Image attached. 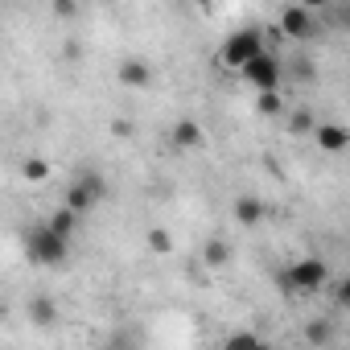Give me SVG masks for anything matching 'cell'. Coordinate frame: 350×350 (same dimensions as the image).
<instances>
[{
  "label": "cell",
  "instance_id": "cell-1",
  "mask_svg": "<svg viewBox=\"0 0 350 350\" xmlns=\"http://www.w3.org/2000/svg\"><path fill=\"white\" fill-rule=\"evenodd\" d=\"M25 252H29V260H33V264L62 268V264H66V256H70V239H62V235H54L46 223H38V227H29V231H25Z\"/></svg>",
  "mask_w": 350,
  "mask_h": 350
},
{
  "label": "cell",
  "instance_id": "cell-2",
  "mask_svg": "<svg viewBox=\"0 0 350 350\" xmlns=\"http://www.w3.org/2000/svg\"><path fill=\"white\" fill-rule=\"evenodd\" d=\"M103 198H107V182H103V173H79V178L66 186V194H62V206H66V211H75V215L83 219V215H91Z\"/></svg>",
  "mask_w": 350,
  "mask_h": 350
},
{
  "label": "cell",
  "instance_id": "cell-3",
  "mask_svg": "<svg viewBox=\"0 0 350 350\" xmlns=\"http://www.w3.org/2000/svg\"><path fill=\"white\" fill-rule=\"evenodd\" d=\"M260 54H268V50H264V33H260V29H252V25H247V29H235V33L223 42V62H227V66H235L239 75H243Z\"/></svg>",
  "mask_w": 350,
  "mask_h": 350
},
{
  "label": "cell",
  "instance_id": "cell-4",
  "mask_svg": "<svg viewBox=\"0 0 350 350\" xmlns=\"http://www.w3.org/2000/svg\"><path fill=\"white\" fill-rule=\"evenodd\" d=\"M325 280H329V264L321 256H305V260L288 264V272H284V288L288 293H317Z\"/></svg>",
  "mask_w": 350,
  "mask_h": 350
},
{
  "label": "cell",
  "instance_id": "cell-5",
  "mask_svg": "<svg viewBox=\"0 0 350 350\" xmlns=\"http://www.w3.org/2000/svg\"><path fill=\"white\" fill-rule=\"evenodd\" d=\"M280 33L293 38V42H309V38H317L313 9H309V5H288V9H280Z\"/></svg>",
  "mask_w": 350,
  "mask_h": 350
},
{
  "label": "cell",
  "instance_id": "cell-6",
  "mask_svg": "<svg viewBox=\"0 0 350 350\" xmlns=\"http://www.w3.org/2000/svg\"><path fill=\"white\" fill-rule=\"evenodd\" d=\"M243 79L256 87V95H268V91H280V58L276 54H260L247 70H243Z\"/></svg>",
  "mask_w": 350,
  "mask_h": 350
},
{
  "label": "cell",
  "instance_id": "cell-7",
  "mask_svg": "<svg viewBox=\"0 0 350 350\" xmlns=\"http://www.w3.org/2000/svg\"><path fill=\"white\" fill-rule=\"evenodd\" d=\"M313 140H317V148H321V152L338 157V152H346V148H350V128H346V124H317Z\"/></svg>",
  "mask_w": 350,
  "mask_h": 350
},
{
  "label": "cell",
  "instance_id": "cell-8",
  "mask_svg": "<svg viewBox=\"0 0 350 350\" xmlns=\"http://www.w3.org/2000/svg\"><path fill=\"white\" fill-rule=\"evenodd\" d=\"M264 219H268L264 198H256V194H239V198H235V223H239V227H260Z\"/></svg>",
  "mask_w": 350,
  "mask_h": 350
},
{
  "label": "cell",
  "instance_id": "cell-9",
  "mask_svg": "<svg viewBox=\"0 0 350 350\" xmlns=\"http://www.w3.org/2000/svg\"><path fill=\"white\" fill-rule=\"evenodd\" d=\"M120 83L124 87H132V91H144L148 83H152V66L144 62V58H128V62H120Z\"/></svg>",
  "mask_w": 350,
  "mask_h": 350
},
{
  "label": "cell",
  "instance_id": "cell-10",
  "mask_svg": "<svg viewBox=\"0 0 350 350\" xmlns=\"http://www.w3.org/2000/svg\"><path fill=\"white\" fill-rule=\"evenodd\" d=\"M169 140L178 144V148H202V128H198V120H178V124H173V132H169Z\"/></svg>",
  "mask_w": 350,
  "mask_h": 350
},
{
  "label": "cell",
  "instance_id": "cell-11",
  "mask_svg": "<svg viewBox=\"0 0 350 350\" xmlns=\"http://www.w3.org/2000/svg\"><path fill=\"white\" fill-rule=\"evenodd\" d=\"M231 256H235V252H231V243H227L223 235H215V239H206L202 264H206V268H227V264H231Z\"/></svg>",
  "mask_w": 350,
  "mask_h": 350
},
{
  "label": "cell",
  "instance_id": "cell-12",
  "mask_svg": "<svg viewBox=\"0 0 350 350\" xmlns=\"http://www.w3.org/2000/svg\"><path fill=\"white\" fill-rule=\"evenodd\" d=\"M54 317H58V309H54L50 297H33V301H29V321H33V329H50Z\"/></svg>",
  "mask_w": 350,
  "mask_h": 350
},
{
  "label": "cell",
  "instance_id": "cell-13",
  "mask_svg": "<svg viewBox=\"0 0 350 350\" xmlns=\"http://www.w3.org/2000/svg\"><path fill=\"white\" fill-rule=\"evenodd\" d=\"M46 227L54 231V235H62V239H70L75 235V227H79V215L75 211H66V206H58L50 219H46Z\"/></svg>",
  "mask_w": 350,
  "mask_h": 350
},
{
  "label": "cell",
  "instance_id": "cell-14",
  "mask_svg": "<svg viewBox=\"0 0 350 350\" xmlns=\"http://www.w3.org/2000/svg\"><path fill=\"white\" fill-rule=\"evenodd\" d=\"M223 350H272L264 338H256L252 329H239V334H231L227 342H223Z\"/></svg>",
  "mask_w": 350,
  "mask_h": 350
},
{
  "label": "cell",
  "instance_id": "cell-15",
  "mask_svg": "<svg viewBox=\"0 0 350 350\" xmlns=\"http://www.w3.org/2000/svg\"><path fill=\"white\" fill-rule=\"evenodd\" d=\"M329 338H334V325H329L325 317H313V321L305 325V342H309V346H329Z\"/></svg>",
  "mask_w": 350,
  "mask_h": 350
},
{
  "label": "cell",
  "instance_id": "cell-16",
  "mask_svg": "<svg viewBox=\"0 0 350 350\" xmlns=\"http://www.w3.org/2000/svg\"><path fill=\"white\" fill-rule=\"evenodd\" d=\"M144 239H148V252H157V256H169V252H173V235H169L165 227H148Z\"/></svg>",
  "mask_w": 350,
  "mask_h": 350
},
{
  "label": "cell",
  "instance_id": "cell-17",
  "mask_svg": "<svg viewBox=\"0 0 350 350\" xmlns=\"http://www.w3.org/2000/svg\"><path fill=\"white\" fill-rule=\"evenodd\" d=\"M21 173H25V182H46V178H50V161H42V157H29Z\"/></svg>",
  "mask_w": 350,
  "mask_h": 350
},
{
  "label": "cell",
  "instance_id": "cell-18",
  "mask_svg": "<svg viewBox=\"0 0 350 350\" xmlns=\"http://www.w3.org/2000/svg\"><path fill=\"white\" fill-rule=\"evenodd\" d=\"M288 128H293L297 136H313V132H317V120H313V116H309V111L301 107V111H293V120H288Z\"/></svg>",
  "mask_w": 350,
  "mask_h": 350
},
{
  "label": "cell",
  "instance_id": "cell-19",
  "mask_svg": "<svg viewBox=\"0 0 350 350\" xmlns=\"http://www.w3.org/2000/svg\"><path fill=\"white\" fill-rule=\"evenodd\" d=\"M280 107H284V103H280V91H268V95L256 99V111H260V116H276Z\"/></svg>",
  "mask_w": 350,
  "mask_h": 350
},
{
  "label": "cell",
  "instance_id": "cell-20",
  "mask_svg": "<svg viewBox=\"0 0 350 350\" xmlns=\"http://www.w3.org/2000/svg\"><path fill=\"white\" fill-rule=\"evenodd\" d=\"M325 21L329 25H338V29H346L350 33V5H334L329 13H325Z\"/></svg>",
  "mask_w": 350,
  "mask_h": 350
},
{
  "label": "cell",
  "instance_id": "cell-21",
  "mask_svg": "<svg viewBox=\"0 0 350 350\" xmlns=\"http://www.w3.org/2000/svg\"><path fill=\"white\" fill-rule=\"evenodd\" d=\"M132 132H136V124H132V120H124V116H120V120H111V136H116V140H128Z\"/></svg>",
  "mask_w": 350,
  "mask_h": 350
},
{
  "label": "cell",
  "instance_id": "cell-22",
  "mask_svg": "<svg viewBox=\"0 0 350 350\" xmlns=\"http://www.w3.org/2000/svg\"><path fill=\"white\" fill-rule=\"evenodd\" d=\"M334 301H338V305H342V309H350V276H346V280H338V284H334Z\"/></svg>",
  "mask_w": 350,
  "mask_h": 350
},
{
  "label": "cell",
  "instance_id": "cell-23",
  "mask_svg": "<svg viewBox=\"0 0 350 350\" xmlns=\"http://www.w3.org/2000/svg\"><path fill=\"white\" fill-rule=\"evenodd\" d=\"M75 13H79L75 0H58V5H54V17H75Z\"/></svg>",
  "mask_w": 350,
  "mask_h": 350
},
{
  "label": "cell",
  "instance_id": "cell-24",
  "mask_svg": "<svg viewBox=\"0 0 350 350\" xmlns=\"http://www.w3.org/2000/svg\"><path fill=\"white\" fill-rule=\"evenodd\" d=\"M103 350H124V346H120V342H111V346H103Z\"/></svg>",
  "mask_w": 350,
  "mask_h": 350
}]
</instances>
